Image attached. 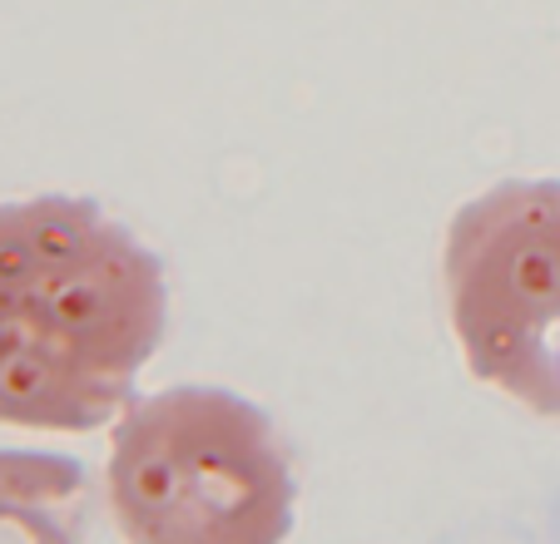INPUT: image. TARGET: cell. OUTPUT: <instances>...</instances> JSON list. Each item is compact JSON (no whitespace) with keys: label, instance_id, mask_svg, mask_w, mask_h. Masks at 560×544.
Wrapping results in <instances>:
<instances>
[{"label":"cell","instance_id":"1","mask_svg":"<svg viewBox=\"0 0 560 544\" xmlns=\"http://www.w3.org/2000/svg\"><path fill=\"white\" fill-rule=\"evenodd\" d=\"M159 258L100 203H0V426L85 436L115 426L164 342Z\"/></svg>","mask_w":560,"mask_h":544},{"label":"cell","instance_id":"3","mask_svg":"<svg viewBox=\"0 0 560 544\" xmlns=\"http://www.w3.org/2000/svg\"><path fill=\"white\" fill-rule=\"evenodd\" d=\"M442 293L466 371L560 416V178H506L466 199L446 223Z\"/></svg>","mask_w":560,"mask_h":544},{"label":"cell","instance_id":"4","mask_svg":"<svg viewBox=\"0 0 560 544\" xmlns=\"http://www.w3.org/2000/svg\"><path fill=\"white\" fill-rule=\"evenodd\" d=\"M85 465L55 450H0V544H85Z\"/></svg>","mask_w":560,"mask_h":544},{"label":"cell","instance_id":"2","mask_svg":"<svg viewBox=\"0 0 560 544\" xmlns=\"http://www.w3.org/2000/svg\"><path fill=\"white\" fill-rule=\"evenodd\" d=\"M105 500L125 544H283L298 475L278 426L248 397L170 387L115 421Z\"/></svg>","mask_w":560,"mask_h":544}]
</instances>
